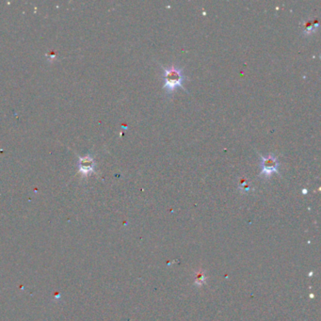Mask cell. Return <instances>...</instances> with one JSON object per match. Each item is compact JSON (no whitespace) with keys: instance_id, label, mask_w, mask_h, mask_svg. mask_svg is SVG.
I'll return each instance as SVG.
<instances>
[{"instance_id":"6da1fadb","label":"cell","mask_w":321,"mask_h":321,"mask_svg":"<svg viewBox=\"0 0 321 321\" xmlns=\"http://www.w3.org/2000/svg\"><path fill=\"white\" fill-rule=\"evenodd\" d=\"M164 72V86L163 88L166 90L168 94H172L177 88H182L185 90L183 82L185 81V77L183 70L176 66H171L168 68H163Z\"/></svg>"},{"instance_id":"7a4b0ae2","label":"cell","mask_w":321,"mask_h":321,"mask_svg":"<svg viewBox=\"0 0 321 321\" xmlns=\"http://www.w3.org/2000/svg\"><path fill=\"white\" fill-rule=\"evenodd\" d=\"M279 173V161L275 155L269 154L267 156L261 155V173L260 176L270 178L272 174Z\"/></svg>"},{"instance_id":"3957f363","label":"cell","mask_w":321,"mask_h":321,"mask_svg":"<svg viewBox=\"0 0 321 321\" xmlns=\"http://www.w3.org/2000/svg\"><path fill=\"white\" fill-rule=\"evenodd\" d=\"M304 26V33L306 34H310V33H313L315 30V28L318 26V21H314V20H311V21H307L303 24Z\"/></svg>"},{"instance_id":"277c9868","label":"cell","mask_w":321,"mask_h":321,"mask_svg":"<svg viewBox=\"0 0 321 321\" xmlns=\"http://www.w3.org/2000/svg\"><path fill=\"white\" fill-rule=\"evenodd\" d=\"M205 282H206V275H205L204 271L202 270H198L195 273V284L201 286L202 284H204Z\"/></svg>"}]
</instances>
